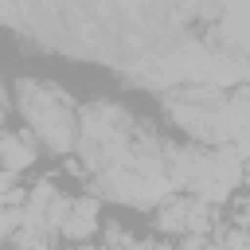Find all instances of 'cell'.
<instances>
[{"mask_svg": "<svg viewBox=\"0 0 250 250\" xmlns=\"http://www.w3.org/2000/svg\"><path fill=\"white\" fill-rule=\"evenodd\" d=\"M12 94H16V109L27 125V133L35 137L39 148L62 156L74 148L78 141V102L70 98L66 86L51 82V78H16L12 82Z\"/></svg>", "mask_w": 250, "mask_h": 250, "instance_id": "1", "label": "cell"}, {"mask_svg": "<svg viewBox=\"0 0 250 250\" xmlns=\"http://www.w3.org/2000/svg\"><path fill=\"white\" fill-rule=\"evenodd\" d=\"M164 176L172 188H207L215 180V152L199 145H164Z\"/></svg>", "mask_w": 250, "mask_h": 250, "instance_id": "2", "label": "cell"}, {"mask_svg": "<svg viewBox=\"0 0 250 250\" xmlns=\"http://www.w3.org/2000/svg\"><path fill=\"white\" fill-rule=\"evenodd\" d=\"M164 105H168L172 121L184 133H191L195 141H227L230 137L227 117L219 113V105H191V102H176V98H168Z\"/></svg>", "mask_w": 250, "mask_h": 250, "instance_id": "3", "label": "cell"}, {"mask_svg": "<svg viewBox=\"0 0 250 250\" xmlns=\"http://www.w3.org/2000/svg\"><path fill=\"white\" fill-rule=\"evenodd\" d=\"M98 227H102V203H98L94 195H70L66 219H62V227H59V238L82 246L86 238H94Z\"/></svg>", "mask_w": 250, "mask_h": 250, "instance_id": "4", "label": "cell"}, {"mask_svg": "<svg viewBox=\"0 0 250 250\" xmlns=\"http://www.w3.org/2000/svg\"><path fill=\"white\" fill-rule=\"evenodd\" d=\"M39 160V145L27 129H0V168L8 176H23L27 168H35Z\"/></svg>", "mask_w": 250, "mask_h": 250, "instance_id": "5", "label": "cell"}, {"mask_svg": "<svg viewBox=\"0 0 250 250\" xmlns=\"http://www.w3.org/2000/svg\"><path fill=\"white\" fill-rule=\"evenodd\" d=\"M23 230V211L20 207H0V246H12V238Z\"/></svg>", "mask_w": 250, "mask_h": 250, "instance_id": "6", "label": "cell"}, {"mask_svg": "<svg viewBox=\"0 0 250 250\" xmlns=\"http://www.w3.org/2000/svg\"><path fill=\"white\" fill-rule=\"evenodd\" d=\"M230 227H234V230H242V234H250V195L234 199V211H230Z\"/></svg>", "mask_w": 250, "mask_h": 250, "instance_id": "7", "label": "cell"}, {"mask_svg": "<svg viewBox=\"0 0 250 250\" xmlns=\"http://www.w3.org/2000/svg\"><path fill=\"white\" fill-rule=\"evenodd\" d=\"M8 86H4V78H0V121H4V113H8V94H4Z\"/></svg>", "mask_w": 250, "mask_h": 250, "instance_id": "8", "label": "cell"}, {"mask_svg": "<svg viewBox=\"0 0 250 250\" xmlns=\"http://www.w3.org/2000/svg\"><path fill=\"white\" fill-rule=\"evenodd\" d=\"M242 184H246V188H250V160H246V164H242Z\"/></svg>", "mask_w": 250, "mask_h": 250, "instance_id": "9", "label": "cell"}]
</instances>
